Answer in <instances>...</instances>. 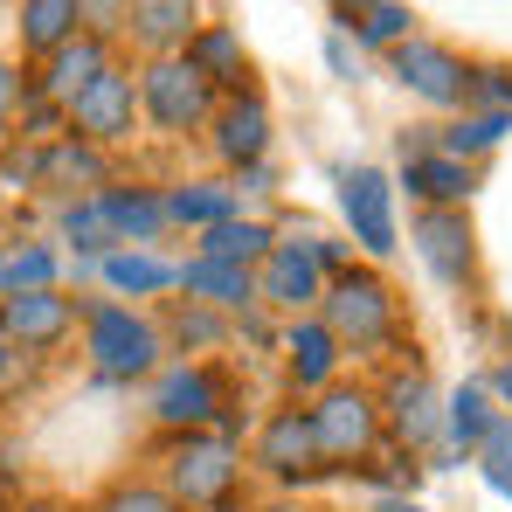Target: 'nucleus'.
Wrapping results in <instances>:
<instances>
[{
	"label": "nucleus",
	"mask_w": 512,
	"mask_h": 512,
	"mask_svg": "<svg viewBox=\"0 0 512 512\" xmlns=\"http://www.w3.org/2000/svg\"><path fill=\"white\" fill-rule=\"evenodd\" d=\"M353 28H360V42H374V49H395V42H409V7L402 0H360L353 14H346Z\"/></svg>",
	"instance_id": "nucleus-33"
},
{
	"label": "nucleus",
	"mask_w": 512,
	"mask_h": 512,
	"mask_svg": "<svg viewBox=\"0 0 512 512\" xmlns=\"http://www.w3.org/2000/svg\"><path fill=\"white\" fill-rule=\"evenodd\" d=\"M35 180H49V187H97L104 194V160H97V146H84L77 132L70 139H56V146H42V160H35Z\"/></svg>",
	"instance_id": "nucleus-28"
},
{
	"label": "nucleus",
	"mask_w": 512,
	"mask_h": 512,
	"mask_svg": "<svg viewBox=\"0 0 512 512\" xmlns=\"http://www.w3.org/2000/svg\"><path fill=\"white\" fill-rule=\"evenodd\" d=\"M256 512H305V506H256Z\"/></svg>",
	"instance_id": "nucleus-43"
},
{
	"label": "nucleus",
	"mask_w": 512,
	"mask_h": 512,
	"mask_svg": "<svg viewBox=\"0 0 512 512\" xmlns=\"http://www.w3.org/2000/svg\"><path fill=\"white\" fill-rule=\"evenodd\" d=\"M270 243H277V229H270V222H256V215H229V222L201 229L194 256H208V263H243V270H256V263L270 256Z\"/></svg>",
	"instance_id": "nucleus-24"
},
{
	"label": "nucleus",
	"mask_w": 512,
	"mask_h": 512,
	"mask_svg": "<svg viewBox=\"0 0 512 512\" xmlns=\"http://www.w3.org/2000/svg\"><path fill=\"white\" fill-rule=\"evenodd\" d=\"M180 291H187L194 305H208V312H229V319L256 312V270H243V263L187 256V263H180Z\"/></svg>",
	"instance_id": "nucleus-17"
},
{
	"label": "nucleus",
	"mask_w": 512,
	"mask_h": 512,
	"mask_svg": "<svg viewBox=\"0 0 512 512\" xmlns=\"http://www.w3.org/2000/svg\"><path fill=\"white\" fill-rule=\"evenodd\" d=\"M97 208H104V222H111L118 250H125V243H132V250H146V243L167 229V201H160L153 187H104V194H97Z\"/></svg>",
	"instance_id": "nucleus-20"
},
{
	"label": "nucleus",
	"mask_w": 512,
	"mask_h": 512,
	"mask_svg": "<svg viewBox=\"0 0 512 512\" xmlns=\"http://www.w3.org/2000/svg\"><path fill=\"white\" fill-rule=\"evenodd\" d=\"M63 243L77 250V263H104V256L118 250V236H111V222H104L97 194H90V201H70V208H63Z\"/></svg>",
	"instance_id": "nucleus-32"
},
{
	"label": "nucleus",
	"mask_w": 512,
	"mask_h": 512,
	"mask_svg": "<svg viewBox=\"0 0 512 512\" xmlns=\"http://www.w3.org/2000/svg\"><path fill=\"white\" fill-rule=\"evenodd\" d=\"M499 423H506V409L492 402V388H485L478 374H471L464 388L443 395V450H450V457H478V443H485Z\"/></svg>",
	"instance_id": "nucleus-18"
},
{
	"label": "nucleus",
	"mask_w": 512,
	"mask_h": 512,
	"mask_svg": "<svg viewBox=\"0 0 512 512\" xmlns=\"http://www.w3.org/2000/svg\"><path fill=\"white\" fill-rule=\"evenodd\" d=\"M506 90H512V70H506Z\"/></svg>",
	"instance_id": "nucleus-44"
},
{
	"label": "nucleus",
	"mask_w": 512,
	"mask_h": 512,
	"mask_svg": "<svg viewBox=\"0 0 512 512\" xmlns=\"http://www.w3.org/2000/svg\"><path fill=\"white\" fill-rule=\"evenodd\" d=\"M42 63H49V70H42V97L70 111V104H77V97H84V90L111 70V42L77 35V42H63V49H56V56H42Z\"/></svg>",
	"instance_id": "nucleus-19"
},
{
	"label": "nucleus",
	"mask_w": 512,
	"mask_h": 512,
	"mask_svg": "<svg viewBox=\"0 0 512 512\" xmlns=\"http://www.w3.org/2000/svg\"><path fill=\"white\" fill-rule=\"evenodd\" d=\"M139 118H153L160 132H194L215 118V84L187 56H153L139 70Z\"/></svg>",
	"instance_id": "nucleus-9"
},
{
	"label": "nucleus",
	"mask_w": 512,
	"mask_h": 512,
	"mask_svg": "<svg viewBox=\"0 0 512 512\" xmlns=\"http://www.w3.org/2000/svg\"><path fill=\"white\" fill-rule=\"evenodd\" d=\"M243 471H250L243 443L222 436V429H187V436H173L167 457H160V485L187 512H229L236 492H243Z\"/></svg>",
	"instance_id": "nucleus-1"
},
{
	"label": "nucleus",
	"mask_w": 512,
	"mask_h": 512,
	"mask_svg": "<svg viewBox=\"0 0 512 512\" xmlns=\"http://www.w3.org/2000/svg\"><path fill=\"white\" fill-rule=\"evenodd\" d=\"M63 277V250L56 243H21L14 256H0V298L14 291H56Z\"/></svg>",
	"instance_id": "nucleus-31"
},
{
	"label": "nucleus",
	"mask_w": 512,
	"mask_h": 512,
	"mask_svg": "<svg viewBox=\"0 0 512 512\" xmlns=\"http://www.w3.org/2000/svg\"><path fill=\"white\" fill-rule=\"evenodd\" d=\"M277 346H284V381H291V395H298V402L326 395V388L340 381V367H346V346L326 333V319H319V312L291 319Z\"/></svg>",
	"instance_id": "nucleus-14"
},
{
	"label": "nucleus",
	"mask_w": 512,
	"mask_h": 512,
	"mask_svg": "<svg viewBox=\"0 0 512 512\" xmlns=\"http://www.w3.org/2000/svg\"><path fill=\"white\" fill-rule=\"evenodd\" d=\"M84 360L90 381L104 388H132V381H153L160 374V353H167V333L160 319L132 312V305H84Z\"/></svg>",
	"instance_id": "nucleus-2"
},
{
	"label": "nucleus",
	"mask_w": 512,
	"mask_h": 512,
	"mask_svg": "<svg viewBox=\"0 0 512 512\" xmlns=\"http://www.w3.org/2000/svg\"><path fill=\"white\" fill-rule=\"evenodd\" d=\"M167 333V346L180 353V360H201V353H215V346H229V312H208V305H180L173 312V326H160Z\"/></svg>",
	"instance_id": "nucleus-30"
},
{
	"label": "nucleus",
	"mask_w": 512,
	"mask_h": 512,
	"mask_svg": "<svg viewBox=\"0 0 512 512\" xmlns=\"http://www.w3.org/2000/svg\"><path fill=\"white\" fill-rule=\"evenodd\" d=\"M409 236H416V256H423V270L436 277V284H443V291H464V284L478 277V236H471L464 208H416Z\"/></svg>",
	"instance_id": "nucleus-12"
},
{
	"label": "nucleus",
	"mask_w": 512,
	"mask_h": 512,
	"mask_svg": "<svg viewBox=\"0 0 512 512\" xmlns=\"http://www.w3.org/2000/svg\"><path fill=\"white\" fill-rule=\"evenodd\" d=\"M340 215L353 229V243L374 263L395 256V243H402V229H395V180L381 167H340Z\"/></svg>",
	"instance_id": "nucleus-11"
},
{
	"label": "nucleus",
	"mask_w": 512,
	"mask_h": 512,
	"mask_svg": "<svg viewBox=\"0 0 512 512\" xmlns=\"http://www.w3.org/2000/svg\"><path fill=\"white\" fill-rule=\"evenodd\" d=\"M326 63H333V70H340V77H353V70H360V63H353V56H346V35H333V42H326Z\"/></svg>",
	"instance_id": "nucleus-40"
},
{
	"label": "nucleus",
	"mask_w": 512,
	"mask_h": 512,
	"mask_svg": "<svg viewBox=\"0 0 512 512\" xmlns=\"http://www.w3.org/2000/svg\"><path fill=\"white\" fill-rule=\"evenodd\" d=\"M180 56H187L208 84H243V77H250V56H243L236 28H208V21H201V35H194Z\"/></svg>",
	"instance_id": "nucleus-27"
},
{
	"label": "nucleus",
	"mask_w": 512,
	"mask_h": 512,
	"mask_svg": "<svg viewBox=\"0 0 512 512\" xmlns=\"http://www.w3.org/2000/svg\"><path fill=\"white\" fill-rule=\"evenodd\" d=\"M104 284L118 291V298H167V291H180V263H167V256H153V250H111L104 263Z\"/></svg>",
	"instance_id": "nucleus-22"
},
{
	"label": "nucleus",
	"mask_w": 512,
	"mask_h": 512,
	"mask_svg": "<svg viewBox=\"0 0 512 512\" xmlns=\"http://www.w3.org/2000/svg\"><path fill=\"white\" fill-rule=\"evenodd\" d=\"M28 97H35V84H28V77H21V70L0 56V118H7V111H21Z\"/></svg>",
	"instance_id": "nucleus-37"
},
{
	"label": "nucleus",
	"mask_w": 512,
	"mask_h": 512,
	"mask_svg": "<svg viewBox=\"0 0 512 512\" xmlns=\"http://www.w3.org/2000/svg\"><path fill=\"white\" fill-rule=\"evenodd\" d=\"M506 132H512V111H464L457 125H443V132H436V153H450V160H464V167H471V160H478V153H492Z\"/></svg>",
	"instance_id": "nucleus-29"
},
{
	"label": "nucleus",
	"mask_w": 512,
	"mask_h": 512,
	"mask_svg": "<svg viewBox=\"0 0 512 512\" xmlns=\"http://www.w3.org/2000/svg\"><path fill=\"white\" fill-rule=\"evenodd\" d=\"M381 395V429L402 457H450L443 450V388L429 381L423 367H395Z\"/></svg>",
	"instance_id": "nucleus-6"
},
{
	"label": "nucleus",
	"mask_w": 512,
	"mask_h": 512,
	"mask_svg": "<svg viewBox=\"0 0 512 512\" xmlns=\"http://www.w3.org/2000/svg\"><path fill=\"white\" fill-rule=\"evenodd\" d=\"M167 201V229H215V222H229V215H243L236 208V194L222 187V180H187V187H167L160 194Z\"/></svg>",
	"instance_id": "nucleus-25"
},
{
	"label": "nucleus",
	"mask_w": 512,
	"mask_h": 512,
	"mask_svg": "<svg viewBox=\"0 0 512 512\" xmlns=\"http://www.w3.org/2000/svg\"><path fill=\"white\" fill-rule=\"evenodd\" d=\"M63 118H70V132H77L84 146H97V153H104V146H125V139L139 132V77L111 63Z\"/></svg>",
	"instance_id": "nucleus-10"
},
{
	"label": "nucleus",
	"mask_w": 512,
	"mask_h": 512,
	"mask_svg": "<svg viewBox=\"0 0 512 512\" xmlns=\"http://www.w3.org/2000/svg\"><path fill=\"white\" fill-rule=\"evenodd\" d=\"M90 512H187V506L173 499L167 485H153V478H118Z\"/></svg>",
	"instance_id": "nucleus-34"
},
{
	"label": "nucleus",
	"mask_w": 512,
	"mask_h": 512,
	"mask_svg": "<svg viewBox=\"0 0 512 512\" xmlns=\"http://www.w3.org/2000/svg\"><path fill=\"white\" fill-rule=\"evenodd\" d=\"M388 70H395L402 90H416L423 104H464V84H471V70H464L443 42H423V35L395 42V49H388Z\"/></svg>",
	"instance_id": "nucleus-15"
},
{
	"label": "nucleus",
	"mask_w": 512,
	"mask_h": 512,
	"mask_svg": "<svg viewBox=\"0 0 512 512\" xmlns=\"http://www.w3.org/2000/svg\"><path fill=\"white\" fill-rule=\"evenodd\" d=\"M146 416L173 436H187V429H222V436H236V416H229V381L208 367V360H173L153 374V388H146Z\"/></svg>",
	"instance_id": "nucleus-5"
},
{
	"label": "nucleus",
	"mask_w": 512,
	"mask_h": 512,
	"mask_svg": "<svg viewBox=\"0 0 512 512\" xmlns=\"http://www.w3.org/2000/svg\"><path fill=\"white\" fill-rule=\"evenodd\" d=\"M319 298H326V270L312 263V229H277L270 256L256 263V305L305 319V312H319Z\"/></svg>",
	"instance_id": "nucleus-8"
},
{
	"label": "nucleus",
	"mask_w": 512,
	"mask_h": 512,
	"mask_svg": "<svg viewBox=\"0 0 512 512\" xmlns=\"http://www.w3.org/2000/svg\"><path fill=\"white\" fill-rule=\"evenodd\" d=\"M77 326H84V305L63 284L56 291H14V298H0V333L21 353H56Z\"/></svg>",
	"instance_id": "nucleus-13"
},
{
	"label": "nucleus",
	"mask_w": 512,
	"mask_h": 512,
	"mask_svg": "<svg viewBox=\"0 0 512 512\" xmlns=\"http://www.w3.org/2000/svg\"><path fill=\"white\" fill-rule=\"evenodd\" d=\"M402 187L423 208H464L471 187H478V173L464 167V160H450V153H423V160H402Z\"/></svg>",
	"instance_id": "nucleus-23"
},
{
	"label": "nucleus",
	"mask_w": 512,
	"mask_h": 512,
	"mask_svg": "<svg viewBox=\"0 0 512 512\" xmlns=\"http://www.w3.org/2000/svg\"><path fill=\"white\" fill-rule=\"evenodd\" d=\"M319 319H326V333L346 353H381V346H395V333H402V305H395L388 277L381 270H353V263H346L340 277H326Z\"/></svg>",
	"instance_id": "nucleus-3"
},
{
	"label": "nucleus",
	"mask_w": 512,
	"mask_h": 512,
	"mask_svg": "<svg viewBox=\"0 0 512 512\" xmlns=\"http://www.w3.org/2000/svg\"><path fill=\"white\" fill-rule=\"evenodd\" d=\"M14 512H77V506H63V499H21Z\"/></svg>",
	"instance_id": "nucleus-42"
},
{
	"label": "nucleus",
	"mask_w": 512,
	"mask_h": 512,
	"mask_svg": "<svg viewBox=\"0 0 512 512\" xmlns=\"http://www.w3.org/2000/svg\"><path fill=\"white\" fill-rule=\"evenodd\" d=\"M14 374H21V346L0 333V388H14Z\"/></svg>",
	"instance_id": "nucleus-39"
},
{
	"label": "nucleus",
	"mask_w": 512,
	"mask_h": 512,
	"mask_svg": "<svg viewBox=\"0 0 512 512\" xmlns=\"http://www.w3.org/2000/svg\"><path fill=\"white\" fill-rule=\"evenodd\" d=\"M118 28H132V0H77V35L111 42Z\"/></svg>",
	"instance_id": "nucleus-36"
},
{
	"label": "nucleus",
	"mask_w": 512,
	"mask_h": 512,
	"mask_svg": "<svg viewBox=\"0 0 512 512\" xmlns=\"http://www.w3.org/2000/svg\"><path fill=\"white\" fill-rule=\"evenodd\" d=\"M215 132V153H222V167H256L263 153H270V111H263V97H250V90H236L229 104H215V118H208Z\"/></svg>",
	"instance_id": "nucleus-16"
},
{
	"label": "nucleus",
	"mask_w": 512,
	"mask_h": 512,
	"mask_svg": "<svg viewBox=\"0 0 512 512\" xmlns=\"http://www.w3.org/2000/svg\"><path fill=\"white\" fill-rule=\"evenodd\" d=\"M305 416H312V436H319L326 471H360V464H374V450L388 443V429H381V395L360 388V381H333L326 395L305 402Z\"/></svg>",
	"instance_id": "nucleus-4"
},
{
	"label": "nucleus",
	"mask_w": 512,
	"mask_h": 512,
	"mask_svg": "<svg viewBox=\"0 0 512 512\" xmlns=\"http://www.w3.org/2000/svg\"><path fill=\"white\" fill-rule=\"evenodd\" d=\"M374 512H429V506H416L409 492H388V499H381V506H374Z\"/></svg>",
	"instance_id": "nucleus-41"
},
{
	"label": "nucleus",
	"mask_w": 512,
	"mask_h": 512,
	"mask_svg": "<svg viewBox=\"0 0 512 512\" xmlns=\"http://www.w3.org/2000/svg\"><path fill=\"white\" fill-rule=\"evenodd\" d=\"M478 478H485L499 499H512V416L478 443Z\"/></svg>",
	"instance_id": "nucleus-35"
},
{
	"label": "nucleus",
	"mask_w": 512,
	"mask_h": 512,
	"mask_svg": "<svg viewBox=\"0 0 512 512\" xmlns=\"http://www.w3.org/2000/svg\"><path fill=\"white\" fill-rule=\"evenodd\" d=\"M14 35L28 56H56L63 42H77V0H21Z\"/></svg>",
	"instance_id": "nucleus-26"
},
{
	"label": "nucleus",
	"mask_w": 512,
	"mask_h": 512,
	"mask_svg": "<svg viewBox=\"0 0 512 512\" xmlns=\"http://www.w3.org/2000/svg\"><path fill=\"white\" fill-rule=\"evenodd\" d=\"M132 35L153 56H180L201 35V0H132Z\"/></svg>",
	"instance_id": "nucleus-21"
},
{
	"label": "nucleus",
	"mask_w": 512,
	"mask_h": 512,
	"mask_svg": "<svg viewBox=\"0 0 512 512\" xmlns=\"http://www.w3.org/2000/svg\"><path fill=\"white\" fill-rule=\"evenodd\" d=\"M250 471H263L270 485H319V478H326V457H319V436H312L305 402H284V409H270V416L256 423Z\"/></svg>",
	"instance_id": "nucleus-7"
},
{
	"label": "nucleus",
	"mask_w": 512,
	"mask_h": 512,
	"mask_svg": "<svg viewBox=\"0 0 512 512\" xmlns=\"http://www.w3.org/2000/svg\"><path fill=\"white\" fill-rule=\"evenodd\" d=\"M485 388H492V402H499V409L512 416V360H499V367L485 374Z\"/></svg>",
	"instance_id": "nucleus-38"
}]
</instances>
